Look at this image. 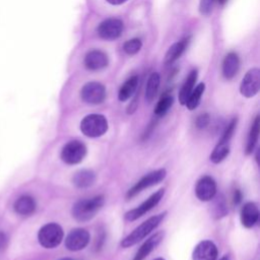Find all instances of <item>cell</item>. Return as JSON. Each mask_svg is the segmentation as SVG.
Masks as SVG:
<instances>
[{"mask_svg": "<svg viewBox=\"0 0 260 260\" xmlns=\"http://www.w3.org/2000/svg\"><path fill=\"white\" fill-rule=\"evenodd\" d=\"M105 203V197L103 195H96L91 198L81 199L77 201L72 207V216L80 222L88 221L94 217L98 211L103 207Z\"/></svg>", "mask_w": 260, "mask_h": 260, "instance_id": "cell-1", "label": "cell"}, {"mask_svg": "<svg viewBox=\"0 0 260 260\" xmlns=\"http://www.w3.org/2000/svg\"><path fill=\"white\" fill-rule=\"evenodd\" d=\"M167 215V212L164 211L159 214H156L154 216L149 217L145 221H143L140 225H138L136 229H134L127 237H125L121 241V247L122 248H129L141 240H143L147 235H149L154 229H156L159 223L162 221L165 216Z\"/></svg>", "mask_w": 260, "mask_h": 260, "instance_id": "cell-2", "label": "cell"}, {"mask_svg": "<svg viewBox=\"0 0 260 260\" xmlns=\"http://www.w3.org/2000/svg\"><path fill=\"white\" fill-rule=\"evenodd\" d=\"M108 127L106 117L100 114L87 115L80 122L81 132L90 138L103 136L108 131Z\"/></svg>", "mask_w": 260, "mask_h": 260, "instance_id": "cell-3", "label": "cell"}, {"mask_svg": "<svg viewBox=\"0 0 260 260\" xmlns=\"http://www.w3.org/2000/svg\"><path fill=\"white\" fill-rule=\"evenodd\" d=\"M63 236L64 233L62 228L55 222H51L41 228L38 234V240L43 247L53 249L60 245L63 240Z\"/></svg>", "mask_w": 260, "mask_h": 260, "instance_id": "cell-4", "label": "cell"}, {"mask_svg": "<svg viewBox=\"0 0 260 260\" xmlns=\"http://www.w3.org/2000/svg\"><path fill=\"white\" fill-rule=\"evenodd\" d=\"M86 155V146L79 140L67 142L61 150V158L67 165H76Z\"/></svg>", "mask_w": 260, "mask_h": 260, "instance_id": "cell-5", "label": "cell"}, {"mask_svg": "<svg viewBox=\"0 0 260 260\" xmlns=\"http://www.w3.org/2000/svg\"><path fill=\"white\" fill-rule=\"evenodd\" d=\"M166 176H167V171L165 169H159V170H155L153 172L148 173L127 191L126 198L130 199L135 195H137L138 193H140L142 190L158 184L166 178Z\"/></svg>", "mask_w": 260, "mask_h": 260, "instance_id": "cell-6", "label": "cell"}, {"mask_svg": "<svg viewBox=\"0 0 260 260\" xmlns=\"http://www.w3.org/2000/svg\"><path fill=\"white\" fill-rule=\"evenodd\" d=\"M164 195H165V189L157 190L152 195H150L144 202H142L139 206L127 211L125 213V219L128 221H133V220H136L137 218L141 217L143 214H145L150 209H152L154 206H156L157 203L164 197Z\"/></svg>", "mask_w": 260, "mask_h": 260, "instance_id": "cell-7", "label": "cell"}, {"mask_svg": "<svg viewBox=\"0 0 260 260\" xmlns=\"http://www.w3.org/2000/svg\"><path fill=\"white\" fill-rule=\"evenodd\" d=\"M80 95L85 103L90 105H98L105 101L106 88L102 83L91 81L83 85L80 91Z\"/></svg>", "mask_w": 260, "mask_h": 260, "instance_id": "cell-8", "label": "cell"}, {"mask_svg": "<svg viewBox=\"0 0 260 260\" xmlns=\"http://www.w3.org/2000/svg\"><path fill=\"white\" fill-rule=\"evenodd\" d=\"M260 88V70L258 68L250 69L240 85V91L245 98L255 96Z\"/></svg>", "mask_w": 260, "mask_h": 260, "instance_id": "cell-9", "label": "cell"}, {"mask_svg": "<svg viewBox=\"0 0 260 260\" xmlns=\"http://www.w3.org/2000/svg\"><path fill=\"white\" fill-rule=\"evenodd\" d=\"M123 22L117 18H108L98 26V35L105 40H114L119 38L123 31Z\"/></svg>", "mask_w": 260, "mask_h": 260, "instance_id": "cell-10", "label": "cell"}, {"mask_svg": "<svg viewBox=\"0 0 260 260\" xmlns=\"http://www.w3.org/2000/svg\"><path fill=\"white\" fill-rule=\"evenodd\" d=\"M89 233L84 229H74L69 232L65 239V247L69 251L84 249L89 243Z\"/></svg>", "mask_w": 260, "mask_h": 260, "instance_id": "cell-11", "label": "cell"}, {"mask_svg": "<svg viewBox=\"0 0 260 260\" xmlns=\"http://www.w3.org/2000/svg\"><path fill=\"white\" fill-rule=\"evenodd\" d=\"M195 194L201 201H210L216 194L215 181L209 176L202 177L196 184Z\"/></svg>", "mask_w": 260, "mask_h": 260, "instance_id": "cell-12", "label": "cell"}, {"mask_svg": "<svg viewBox=\"0 0 260 260\" xmlns=\"http://www.w3.org/2000/svg\"><path fill=\"white\" fill-rule=\"evenodd\" d=\"M217 247L211 241H201L196 245L192 253L193 260H216L217 258Z\"/></svg>", "mask_w": 260, "mask_h": 260, "instance_id": "cell-13", "label": "cell"}, {"mask_svg": "<svg viewBox=\"0 0 260 260\" xmlns=\"http://www.w3.org/2000/svg\"><path fill=\"white\" fill-rule=\"evenodd\" d=\"M162 239H164L162 232H158V233L152 235L149 239H147L141 245V247L136 252L133 260H144L158 246V244L161 242Z\"/></svg>", "mask_w": 260, "mask_h": 260, "instance_id": "cell-14", "label": "cell"}, {"mask_svg": "<svg viewBox=\"0 0 260 260\" xmlns=\"http://www.w3.org/2000/svg\"><path fill=\"white\" fill-rule=\"evenodd\" d=\"M84 65L89 70L103 69L108 65V57L100 50H92L85 55Z\"/></svg>", "mask_w": 260, "mask_h": 260, "instance_id": "cell-15", "label": "cell"}, {"mask_svg": "<svg viewBox=\"0 0 260 260\" xmlns=\"http://www.w3.org/2000/svg\"><path fill=\"white\" fill-rule=\"evenodd\" d=\"M259 209L254 202H247L241 210V222L245 228H252L258 221Z\"/></svg>", "mask_w": 260, "mask_h": 260, "instance_id": "cell-16", "label": "cell"}, {"mask_svg": "<svg viewBox=\"0 0 260 260\" xmlns=\"http://www.w3.org/2000/svg\"><path fill=\"white\" fill-rule=\"evenodd\" d=\"M240 66L239 57L236 53H229L222 63V74L226 79H232L238 72Z\"/></svg>", "mask_w": 260, "mask_h": 260, "instance_id": "cell-17", "label": "cell"}, {"mask_svg": "<svg viewBox=\"0 0 260 260\" xmlns=\"http://www.w3.org/2000/svg\"><path fill=\"white\" fill-rule=\"evenodd\" d=\"M14 210L20 215H30L36 210V201L29 195H22L15 201Z\"/></svg>", "mask_w": 260, "mask_h": 260, "instance_id": "cell-18", "label": "cell"}, {"mask_svg": "<svg viewBox=\"0 0 260 260\" xmlns=\"http://www.w3.org/2000/svg\"><path fill=\"white\" fill-rule=\"evenodd\" d=\"M189 40L190 38H185L175 44H173L169 50L167 51L166 53V56H165V64H171L173 63L174 61H176L182 54L183 52L185 51L186 47L188 46V43H189Z\"/></svg>", "mask_w": 260, "mask_h": 260, "instance_id": "cell-19", "label": "cell"}, {"mask_svg": "<svg viewBox=\"0 0 260 260\" xmlns=\"http://www.w3.org/2000/svg\"><path fill=\"white\" fill-rule=\"evenodd\" d=\"M95 181V174L91 170H81L72 178L73 184L77 188H87L91 186Z\"/></svg>", "mask_w": 260, "mask_h": 260, "instance_id": "cell-20", "label": "cell"}, {"mask_svg": "<svg viewBox=\"0 0 260 260\" xmlns=\"http://www.w3.org/2000/svg\"><path fill=\"white\" fill-rule=\"evenodd\" d=\"M196 79H197V71L192 70L189 73L188 77L186 78V80H185L184 84L182 85V87L180 89V92H179V102H180L181 105H185L189 94L191 93V91L194 88Z\"/></svg>", "mask_w": 260, "mask_h": 260, "instance_id": "cell-21", "label": "cell"}, {"mask_svg": "<svg viewBox=\"0 0 260 260\" xmlns=\"http://www.w3.org/2000/svg\"><path fill=\"white\" fill-rule=\"evenodd\" d=\"M137 84H138L137 76L134 75V76H131L129 79H127L119 89V93H118L119 101L125 102V101L129 100L135 92Z\"/></svg>", "mask_w": 260, "mask_h": 260, "instance_id": "cell-22", "label": "cell"}, {"mask_svg": "<svg viewBox=\"0 0 260 260\" xmlns=\"http://www.w3.org/2000/svg\"><path fill=\"white\" fill-rule=\"evenodd\" d=\"M259 129H260V118L259 116H257L251 126L250 132H249V136H248V140H247V146H246V153L250 154L253 152L256 143L258 141V137H259Z\"/></svg>", "mask_w": 260, "mask_h": 260, "instance_id": "cell-23", "label": "cell"}, {"mask_svg": "<svg viewBox=\"0 0 260 260\" xmlns=\"http://www.w3.org/2000/svg\"><path fill=\"white\" fill-rule=\"evenodd\" d=\"M159 74L156 72H153L150 74L147 83H146V88H145V100L148 103H151L156 95L158 86H159Z\"/></svg>", "mask_w": 260, "mask_h": 260, "instance_id": "cell-24", "label": "cell"}, {"mask_svg": "<svg viewBox=\"0 0 260 260\" xmlns=\"http://www.w3.org/2000/svg\"><path fill=\"white\" fill-rule=\"evenodd\" d=\"M204 89H205V84L203 82L199 83L195 88H193V90L191 91V93L189 94V96L185 103V106L187 107L188 110H190V111L195 110L199 106L201 96L204 92Z\"/></svg>", "mask_w": 260, "mask_h": 260, "instance_id": "cell-25", "label": "cell"}, {"mask_svg": "<svg viewBox=\"0 0 260 260\" xmlns=\"http://www.w3.org/2000/svg\"><path fill=\"white\" fill-rule=\"evenodd\" d=\"M229 153H230L229 143L218 141V143L216 144V146L212 150V152L209 156V159L213 164H219L220 161H222L229 155Z\"/></svg>", "mask_w": 260, "mask_h": 260, "instance_id": "cell-26", "label": "cell"}, {"mask_svg": "<svg viewBox=\"0 0 260 260\" xmlns=\"http://www.w3.org/2000/svg\"><path fill=\"white\" fill-rule=\"evenodd\" d=\"M173 103H174V99L171 94L165 93L164 95H161V98L159 99V101L156 104V107L154 109L155 116H157V117L164 116L170 110Z\"/></svg>", "mask_w": 260, "mask_h": 260, "instance_id": "cell-27", "label": "cell"}, {"mask_svg": "<svg viewBox=\"0 0 260 260\" xmlns=\"http://www.w3.org/2000/svg\"><path fill=\"white\" fill-rule=\"evenodd\" d=\"M141 47H142V43L139 39H132V40L127 41L124 44L123 49L128 55H134L139 52Z\"/></svg>", "mask_w": 260, "mask_h": 260, "instance_id": "cell-28", "label": "cell"}, {"mask_svg": "<svg viewBox=\"0 0 260 260\" xmlns=\"http://www.w3.org/2000/svg\"><path fill=\"white\" fill-rule=\"evenodd\" d=\"M226 213H228V207H226L224 198L222 196H218L214 203V216L216 218H219L226 215Z\"/></svg>", "mask_w": 260, "mask_h": 260, "instance_id": "cell-29", "label": "cell"}, {"mask_svg": "<svg viewBox=\"0 0 260 260\" xmlns=\"http://www.w3.org/2000/svg\"><path fill=\"white\" fill-rule=\"evenodd\" d=\"M237 121H238L237 118H234L230 122V124L225 127V129H224V131H223V133H222V135H221V137L219 139L220 142H228L229 143L230 139L232 138V136H233V134L235 132V129H236V126H237Z\"/></svg>", "mask_w": 260, "mask_h": 260, "instance_id": "cell-30", "label": "cell"}, {"mask_svg": "<svg viewBox=\"0 0 260 260\" xmlns=\"http://www.w3.org/2000/svg\"><path fill=\"white\" fill-rule=\"evenodd\" d=\"M215 0H200L199 3V10L201 14L208 15L212 11V7Z\"/></svg>", "mask_w": 260, "mask_h": 260, "instance_id": "cell-31", "label": "cell"}, {"mask_svg": "<svg viewBox=\"0 0 260 260\" xmlns=\"http://www.w3.org/2000/svg\"><path fill=\"white\" fill-rule=\"evenodd\" d=\"M195 123H196V127L197 128H199V129L205 128L208 125V123H209V116H208V114L204 113V114L199 115L197 117Z\"/></svg>", "mask_w": 260, "mask_h": 260, "instance_id": "cell-32", "label": "cell"}, {"mask_svg": "<svg viewBox=\"0 0 260 260\" xmlns=\"http://www.w3.org/2000/svg\"><path fill=\"white\" fill-rule=\"evenodd\" d=\"M242 198H243V196H242L241 191H240V190H235V192H234V197H233L234 203H235L236 205L240 204L241 201H242Z\"/></svg>", "mask_w": 260, "mask_h": 260, "instance_id": "cell-33", "label": "cell"}, {"mask_svg": "<svg viewBox=\"0 0 260 260\" xmlns=\"http://www.w3.org/2000/svg\"><path fill=\"white\" fill-rule=\"evenodd\" d=\"M7 244V237L4 233L0 232V250L4 249L6 247Z\"/></svg>", "mask_w": 260, "mask_h": 260, "instance_id": "cell-34", "label": "cell"}, {"mask_svg": "<svg viewBox=\"0 0 260 260\" xmlns=\"http://www.w3.org/2000/svg\"><path fill=\"white\" fill-rule=\"evenodd\" d=\"M106 1L112 5H120L125 3L127 0H106Z\"/></svg>", "mask_w": 260, "mask_h": 260, "instance_id": "cell-35", "label": "cell"}, {"mask_svg": "<svg viewBox=\"0 0 260 260\" xmlns=\"http://www.w3.org/2000/svg\"><path fill=\"white\" fill-rule=\"evenodd\" d=\"M217 1H218V3H219V4L223 5V4H224V3H225L228 0H217Z\"/></svg>", "mask_w": 260, "mask_h": 260, "instance_id": "cell-36", "label": "cell"}, {"mask_svg": "<svg viewBox=\"0 0 260 260\" xmlns=\"http://www.w3.org/2000/svg\"><path fill=\"white\" fill-rule=\"evenodd\" d=\"M219 260H230V257H229V256H226V255H225V256H223V257H222V258H220V259H219Z\"/></svg>", "mask_w": 260, "mask_h": 260, "instance_id": "cell-37", "label": "cell"}, {"mask_svg": "<svg viewBox=\"0 0 260 260\" xmlns=\"http://www.w3.org/2000/svg\"><path fill=\"white\" fill-rule=\"evenodd\" d=\"M60 260H73V259H70V258H62Z\"/></svg>", "mask_w": 260, "mask_h": 260, "instance_id": "cell-38", "label": "cell"}, {"mask_svg": "<svg viewBox=\"0 0 260 260\" xmlns=\"http://www.w3.org/2000/svg\"><path fill=\"white\" fill-rule=\"evenodd\" d=\"M154 260H165L164 258H156V259H154Z\"/></svg>", "mask_w": 260, "mask_h": 260, "instance_id": "cell-39", "label": "cell"}]
</instances>
